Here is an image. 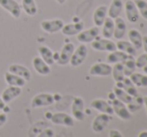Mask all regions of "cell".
<instances>
[{
  "label": "cell",
  "mask_w": 147,
  "mask_h": 137,
  "mask_svg": "<svg viewBox=\"0 0 147 137\" xmlns=\"http://www.w3.org/2000/svg\"><path fill=\"white\" fill-rule=\"evenodd\" d=\"M6 121H7V114L1 111L0 112V127L3 126L6 123Z\"/></svg>",
  "instance_id": "cell-38"
},
{
  "label": "cell",
  "mask_w": 147,
  "mask_h": 137,
  "mask_svg": "<svg viewBox=\"0 0 147 137\" xmlns=\"http://www.w3.org/2000/svg\"><path fill=\"white\" fill-rule=\"evenodd\" d=\"M37 137H54V130L51 128H46L43 131H41Z\"/></svg>",
  "instance_id": "cell-36"
},
{
  "label": "cell",
  "mask_w": 147,
  "mask_h": 137,
  "mask_svg": "<svg viewBox=\"0 0 147 137\" xmlns=\"http://www.w3.org/2000/svg\"><path fill=\"white\" fill-rule=\"evenodd\" d=\"M21 8L29 16H35L38 12V8H37L35 0H22Z\"/></svg>",
  "instance_id": "cell-29"
},
{
  "label": "cell",
  "mask_w": 147,
  "mask_h": 137,
  "mask_svg": "<svg viewBox=\"0 0 147 137\" xmlns=\"http://www.w3.org/2000/svg\"><path fill=\"white\" fill-rule=\"evenodd\" d=\"M90 107L95 110H97L100 113H105L109 114V115H112L114 112H113L112 106L107 102L104 99H94V100L91 101Z\"/></svg>",
  "instance_id": "cell-17"
},
{
  "label": "cell",
  "mask_w": 147,
  "mask_h": 137,
  "mask_svg": "<svg viewBox=\"0 0 147 137\" xmlns=\"http://www.w3.org/2000/svg\"><path fill=\"white\" fill-rule=\"evenodd\" d=\"M125 13L130 23H136L139 20L140 14L133 0H127L125 2Z\"/></svg>",
  "instance_id": "cell-14"
},
{
  "label": "cell",
  "mask_w": 147,
  "mask_h": 137,
  "mask_svg": "<svg viewBox=\"0 0 147 137\" xmlns=\"http://www.w3.org/2000/svg\"><path fill=\"white\" fill-rule=\"evenodd\" d=\"M55 102L54 95L51 93H39L35 95L31 100L32 108H40V107L50 106Z\"/></svg>",
  "instance_id": "cell-1"
},
{
  "label": "cell",
  "mask_w": 147,
  "mask_h": 137,
  "mask_svg": "<svg viewBox=\"0 0 147 137\" xmlns=\"http://www.w3.org/2000/svg\"><path fill=\"white\" fill-rule=\"evenodd\" d=\"M139 14L147 20V1L146 0H133Z\"/></svg>",
  "instance_id": "cell-34"
},
{
  "label": "cell",
  "mask_w": 147,
  "mask_h": 137,
  "mask_svg": "<svg viewBox=\"0 0 147 137\" xmlns=\"http://www.w3.org/2000/svg\"><path fill=\"white\" fill-rule=\"evenodd\" d=\"M0 6L16 19L21 15V6L16 0H0Z\"/></svg>",
  "instance_id": "cell-9"
},
{
  "label": "cell",
  "mask_w": 147,
  "mask_h": 137,
  "mask_svg": "<svg viewBox=\"0 0 147 137\" xmlns=\"http://www.w3.org/2000/svg\"><path fill=\"white\" fill-rule=\"evenodd\" d=\"M123 69H124V75L125 77H129L132 73H134L136 69L135 65V59L133 56H130L128 59H126L123 62Z\"/></svg>",
  "instance_id": "cell-33"
},
{
  "label": "cell",
  "mask_w": 147,
  "mask_h": 137,
  "mask_svg": "<svg viewBox=\"0 0 147 137\" xmlns=\"http://www.w3.org/2000/svg\"><path fill=\"white\" fill-rule=\"evenodd\" d=\"M113 76V79L115 82H121L122 80L125 78L124 75V69H123V62L122 63H115L114 66L112 67V72H111Z\"/></svg>",
  "instance_id": "cell-32"
},
{
  "label": "cell",
  "mask_w": 147,
  "mask_h": 137,
  "mask_svg": "<svg viewBox=\"0 0 147 137\" xmlns=\"http://www.w3.org/2000/svg\"><path fill=\"white\" fill-rule=\"evenodd\" d=\"M116 86L122 88L125 92H127L128 94L133 97V98H137V97L139 96L137 88H136L135 85L132 83L131 80L129 79V77H125L121 82H117Z\"/></svg>",
  "instance_id": "cell-20"
},
{
  "label": "cell",
  "mask_w": 147,
  "mask_h": 137,
  "mask_svg": "<svg viewBox=\"0 0 147 137\" xmlns=\"http://www.w3.org/2000/svg\"><path fill=\"white\" fill-rule=\"evenodd\" d=\"M108 137H122V134L120 133L119 130H117V129H111V130H109Z\"/></svg>",
  "instance_id": "cell-37"
},
{
  "label": "cell",
  "mask_w": 147,
  "mask_h": 137,
  "mask_svg": "<svg viewBox=\"0 0 147 137\" xmlns=\"http://www.w3.org/2000/svg\"><path fill=\"white\" fill-rule=\"evenodd\" d=\"M99 32H100V30H99V27H97V26H93V27L85 29V30L83 29L81 32L77 34V40L82 44L91 43L93 40H95L98 37Z\"/></svg>",
  "instance_id": "cell-6"
},
{
  "label": "cell",
  "mask_w": 147,
  "mask_h": 137,
  "mask_svg": "<svg viewBox=\"0 0 147 137\" xmlns=\"http://www.w3.org/2000/svg\"><path fill=\"white\" fill-rule=\"evenodd\" d=\"M113 32H114V19L107 16L104 23L102 24L101 33H102L103 38L110 39L111 37H113Z\"/></svg>",
  "instance_id": "cell-27"
},
{
  "label": "cell",
  "mask_w": 147,
  "mask_h": 137,
  "mask_svg": "<svg viewBox=\"0 0 147 137\" xmlns=\"http://www.w3.org/2000/svg\"><path fill=\"white\" fill-rule=\"evenodd\" d=\"M22 93V88L21 87H17V86H8L6 87L3 90L1 94V98L3 99V101L8 104L11 101H13L14 99H16L17 97H19Z\"/></svg>",
  "instance_id": "cell-13"
},
{
  "label": "cell",
  "mask_w": 147,
  "mask_h": 137,
  "mask_svg": "<svg viewBox=\"0 0 147 137\" xmlns=\"http://www.w3.org/2000/svg\"><path fill=\"white\" fill-rule=\"evenodd\" d=\"M135 65L136 68H143L144 66L147 65V53H143V54L139 55L135 59Z\"/></svg>",
  "instance_id": "cell-35"
},
{
  "label": "cell",
  "mask_w": 147,
  "mask_h": 137,
  "mask_svg": "<svg viewBox=\"0 0 147 137\" xmlns=\"http://www.w3.org/2000/svg\"><path fill=\"white\" fill-rule=\"evenodd\" d=\"M71 113L72 117L77 121H82L85 118V112H84V101L81 97H74L71 105Z\"/></svg>",
  "instance_id": "cell-7"
},
{
  "label": "cell",
  "mask_w": 147,
  "mask_h": 137,
  "mask_svg": "<svg viewBox=\"0 0 147 137\" xmlns=\"http://www.w3.org/2000/svg\"><path fill=\"white\" fill-rule=\"evenodd\" d=\"M84 29V23L82 21L76 22V23H69L64 24L61 29V32L65 36H74L80 33Z\"/></svg>",
  "instance_id": "cell-18"
},
{
  "label": "cell",
  "mask_w": 147,
  "mask_h": 137,
  "mask_svg": "<svg viewBox=\"0 0 147 137\" xmlns=\"http://www.w3.org/2000/svg\"><path fill=\"white\" fill-rule=\"evenodd\" d=\"M4 79H5V82L7 83L10 86H17V87H23L25 86L26 81L23 79V78L19 77V76L15 75V74L11 73V72L7 71L4 74Z\"/></svg>",
  "instance_id": "cell-25"
},
{
  "label": "cell",
  "mask_w": 147,
  "mask_h": 137,
  "mask_svg": "<svg viewBox=\"0 0 147 137\" xmlns=\"http://www.w3.org/2000/svg\"><path fill=\"white\" fill-rule=\"evenodd\" d=\"M130 56H132V55H128L120 50H118V51L115 50V51H112V52H109V54L107 55V57H106V60L109 64L122 63V62H124L126 59H128Z\"/></svg>",
  "instance_id": "cell-24"
},
{
  "label": "cell",
  "mask_w": 147,
  "mask_h": 137,
  "mask_svg": "<svg viewBox=\"0 0 147 137\" xmlns=\"http://www.w3.org/2000/svg\"><path fill=\"white\" fill-rule=\"evenodd\" d=\"M74 50H75V46L73 43H66L62 47L61 51L58 53V58H57L56 62L61 66L67 65L71 59V56L73 54Z\"/></svg>",
  "instance_id": "cell-10"
},
{
  "label": "cell",
  "mask_w": 147,
  "mask_h": 137,
  "mask_svg": "<svg viewBox=\"0 0 147 137\" xmlns=\"http://www.w3.org/2000/svg\"><path fill=\"white\" fill-rule=\"evenodd\" d=\"M142 48L144 49L145 53H147V35L142 37Z\"/></svg>",
  "instance_id": "cell-39"
},
{
  "label": "cell",
  "mask_w": 147,
  "mask_h": 137,
  "mask_svg": "<svg viewBox=\"0 0 147 137\" xmlns=\"http://www.w3.org/2000/svg\"><path fill=\"white\" fill-rule=\"evenodd\" d=\"M116 48L118 49V50H120V51H122V52L126 53V54L132 55V56L135 55L136 54V51H137L135 49V47H134L133 45H132L131 43L129 42V41L121 40V39H120V40L117 42Z\"/></svg>",
  "instance_id": "cell-30"
},
{
  "label": "cell",
  "mask_w": 147,
  "mask_h": 137,
  "mask_svg": "<svg viewBox=\"0 0 147 137\" xmlns=\"http://www.w3.org/2000/svg\"><path fill=\"white\" fill-rule=\"evenodd\" d=\"M112 109L113 112L122 120H129L131 118V113L127 108V105L125 103H123L122 101L118 100L117 98L113 99L112 101Z\"/></svg>",
  "instance_id": "cell-11"
},
{
  "label": "cell",
  "mask_w": 147,
  "mask_h": 137,
  "mask_svg": "<svg viewBox=\"0 0 147 137\" xmlns=\"http://www.w3.org/2000/svg\"><path fill=\"white\" fill-rule=\"evenodd\" d=\"M123 9V2L122 0H112L110 6L108 8V11H107V16L112 19L119 17L121 11Z\"/></svg>",
  "instance_id": "cell-22"
},
{
  "label": "cell",
  "mask_w": 147,
  "mask_h": 137,
  "mask_svg": "<svg viewBox=\"0 0 147 137\" xmlns=\"http://www.w3.org/2000/svg\"><path fill=\"white\" fill-rule=\"evenodd\" d=\"M112 72V67L109 63H103V62H98V63L93 64L89 69V74L91 76H98V77H106L109 76Z\"/></svg>",
  "instance_id": "cell-5"
},
{
  "label": "cell",
  "mask_w": 147,
  "mask_h": 137,
  "mask_svg": "<svg viewBox=\"0 0 147 137\" xmlns=\"http://www.w3.org/2000/svg\"><path fill=\"white\" fill-rule=\"evenodd\" d=\"M0 112H1V111H0Z\"/></svg>",
  "instance_id": "cell-45"
},
{
  "label": "cell",
  "mask_w": 147,
  "mask_h": 137,
  "mask_svg": "<svg viewBox=\"0 0 147 137\" xmlns=\"http://www.w3.org/2000/svg\"><path fill=\"white\" fill-rule=\"evenodd\" d=\"M143 104H144V106H145V109H146V112H147V96L143 97Z\"/></svg>",
  "instance_id": "cell-42"
},
{
  "label": "cell",
  "mask_w": 147,
  "mask_h": 137,
  "mask_svg": "<svg viewBox=\"0 0 147 137\" xmlns=\"http://www.w3.org/2000/svg\"><path fill=\"white\" fill-rule=\"evenodd\" d=\"M129 79L136 87H147V74L134 72L129 76Z\"/></svg>",
  "instance_id": "cell-31"
},
{
  "label": "cell",
  "mask_w": 147,
  "mask_h": 137,
  "mask_svg": "<svg viewBox=\"0 0 147 137\" xmlns=\"http://www.w3.org/2000/svg\"><path fill=\"white\" fill-rule=\"evenodd\" d=\"M88 54V49L85 44H80L77 48H75L73 54L71 56V59L69 61V64L72 67H78L84 62Z\"/></svg>",
  "instance_id": "cell-2"
},
{
  "label": "cell",
  "mask_w": 147,
  "mask_h": 137,
  "mask_svg": "<svg viewBox=\"0 0 147 137\" xmlns=\"http://www.w3.org/2000/svg\"><path fill=\"white\" fill-rule=\"evenodd\" d=\"M38 53L39 56L46 62L48 65H52L55 63V59H54V52L51 50L49 47L45 46V45H41L38 47Z\"/></svg>",
  "instance_id": "cell-23"
},
{
  "label": "cell",
  "mask_w": 147,
  "mask_h": 137,
  "mask_svg": "<svg viewBox=\"0 0 147 137\" xmlns=\"http://www.w3.org/2000/svg\"><path fill=\"white\" fill-rule=\"evenodd\" d=\"M126 29H127V26H126V23L124 21L123 18L119 17L115 18L114 19V32H113V37L114 38L118 39H122L124 37L126 33Z\"/></svg>",
  "instance_id": "cell-21"
},
{
  "label": "cell",
  "mask_w": 147,
  "mask_h": 137,
  "mask_svg": "<svg viewBox=\"0 0 147 137\" xmlns=\"http://www.w3.org/2000/svg\"><path fill=\"white\" fill-rule=\"evenodd\" d=\"M50 121L55 125H61L65 127H72L74 126V118L71 115L65 113V112H57L53 113L50 117Z\"/></svg>",
  "instance_id": "cell-4"
},
{
  "label": "cell",
  "mask_w": 147,
  "mask_h": 137,
  "mask_svg": "<svg viewBox=\"0 0 147 137\" xmlns=\"http://www.w3.org/2000/svg\"><path fill=\"white\" fill-rule=\"evenodd\" d=\"M8 71L11 73L15 74V75L19 76V77L23 78L26 82L31 80V72L27 67H25L24 65L21 64H11L8 67Z\"/></svg>",
  "instance_id": "cell-16"
},
{
  "label": "cell",
  "mask_w": 147,
  "mask_h": 137,
  "mask_svg": "<svg viewBox=\"0 0 147 137\" xmlns=\"http://www.w3.org/2000/svg\"><path fill=\"white\" fill-rule=\"evenodd\" d=\"M142 35L137 29H130L128 31V38L129 42L135 47L136 50L141 49L142 47Z\"/></svg>",
  "instance_id": "cell-26"
},
{
  "label": "cell",
  "mask_w": 147,
  "mask_h": 137,
  "mask_svg": "<svg viewBox=\"0 0 147 137\" xmlns=\"http://www.w3.org/2000/svg\"><path fill=\"white\" fill-rule=\"evenodd\" d=\"M107 11H108V7L106 5H100L95 9L94 13H93V22H94L95 26L97 27L102 26L107 17Z\"/></svg>",
  "instance_id": "cell-19"
},
{
  "label": "cell",
  "mask_w": 147,
  "mask_h": 137,
  "mask_svg": "<svg viewBox=\"0 0 147 137\" xmlns=\"http://www.w3.org/2000/svg\"><path fill=\"white\" fill-rule=\"evenodd\" d=\"M91 47L92 49L96 51H106V52H112V51L117 50L116 44L110 39L107 38H98L97 37L95 40L91 42Z\"/></svg>",
  "instance_id": "cell-3"
},
{
  "label": "cell",
  "mask_w": 147,
  "mask_h": 137,
  "mask_svg": "<svg viewBox=\"0 0 147 137\" xmlns=\"http://www.w3.org/2000/svg\"><path fill=\"white\" fill-rule=\"evenodd\" d=\"M6 107V103L3 101V99L1 98V96H0V111H3V109Z\"/></svg>",
  "instance_id": "cell-40"
},
{
  "label": "cell",
  "mask_w": 147,
  "mask_h": 137,
  "mask_svg": "<svg viewBox=\"0 0 147 137\" xmlns=\"http://www.w3.org/2000/svg\"><path fill=\"white\" fill-rule=\"evenodd\" d=\"M142 70H143V73L144 74H147V65L144 66V67L142 68Z\"/></svg>",
  "instance_id": "cell-44"
},
{
  "label": "cell",
  "mask_w": 147,
  "mask_h": 137,
  "mask_svg": "<svg viewBox=\"0 0 147 137\" xmlns=\"http://www.w3.org/2000/svg\"><path fill=\"white\" fill-rule=\"evenodd\" d=\"M110 120H111V115H109V114H105V113L98 114L92 121V125H91L92 130L95 133H100V132H102L107 127Z\"/></svg>",
  "instance_id": "cell-8"
},
{
  "label": "cell",
  "mask_w": 147,
  "mask_h": 137,
  "mask_svg": "<svg viewBox=\"0 0 147 137\" xmlns=\"http://www.w3.org/2000/svg\"><path fill=\"white\" fill-rule=\"evenodd\" d=\"M40 26L42 30L49 34H53L61 31L64 26V22L61 19H51V20H43L41 21Z\"/></svg>",
  "instance_id": "cell-12"
},
{
  "label": "cell",
  "mask_w": 147,
  "mask_h": 137,
  "mask_svg": "<svg viewBox=\"0 0 147 137\" xmlns=\"http://www.w3.org/2000/svg\"><path fill=\"white\" fill-rule=\"evenodd\" d=\"M113 94L115 95V97H116L118 100L122 101V102L125 103L126 105L130 104V103L134 101L133 97L130 96L127 92H125L123 89L120 88V87H118V86H115L114 88H113Z\"/></svg>",
  "instance_id": "cell-28"
},
{
  "label": "cell",
  "mask_w": 147,
  "mask_h": 137,
  "mask_svg": "<svg viewBox=\"0 0 147 137\" xmlns=\"http://www.w3.org/2000/svg\"><path fill=\"white\" fill-rule=\"evenodd\" d=\"M32 65H33L34 70L39 74V75L46 76L51 73L50 65H48V64H47L40 56H36V57L33 58Z\"/></svg>",
  "instance_id": "cell-15"
},
{
  "label": "cell",
  "mask_w": 147,
  "mask_h": 137,
  "mask_svg": "<svg viewBox=\"0 0 147 137\" xmlns=\"http://www.w3.org/2000/svg\"><path fill=\"white\" fill-rule=\"evenodd\" d=\"M56 2L58 4H60V5H62V4H64L66 2V0H56Z\"/></svg>",
  "instance_id": "cell-43"
},
{
  "label": "cell",
  "mask_w": 147,
  "mask_h": 137,
  "mask_svg": "<svg viewBox=\"0 0 147 137\" xmlns=\"http://www.w3.org/2000/svg\"><path fill=\"white\" fill-rule=\"evenodd\" d=\"M137 137H147V131H146V130H143V131H141L139 134H138Z\"/></svg>",
  "instance_id": "cell-41"
}]
</instances>
